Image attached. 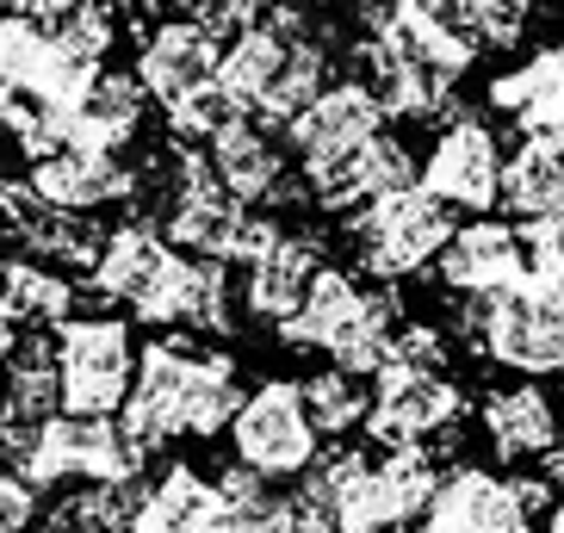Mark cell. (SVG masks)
<instances>
[{
    "label": "cell",
    "mask_w": 564,
    "mask_h": 533,
    "mask_svg": "<svg viewBox=\"0 0 564 533\" xmlns=\"http://www.w3.org/2000/svg\"><path fill=\"white\" fill-rule=\"evenodd\" d=\"M242 398H249L242 391V367L230 353L186 341V329H162L143 348V367H137V384L118 416H124V428L150 453H167L181 440L230 434Z\"/></svg>",
    "instance_id": "cell-1"
},
{
    "label": "cell",
    "mask_w": 564,
    "mask_h": 533,
    "mask_svg": "<svg viewBox=\"0 0 564 533\" xmlns=\"http://www.w3.org/2000/svg\"><path fill=\"white\" fill-rule=\"evenodd\" d=\"M384 106L379 94L348 75V81H329L316 94L311 112H299L285 124V143L299 155V174L311 181V199L316 211L329 217H354L360 211V186H354V162L366 155L372 137H384Z\"/></svg>",
    "instance_id": "cell-2"
},
{
    "label": "cell",
    "mask_w": 564,
    "mask_h": 533,
    "mask_svg": "<svg viewBox=\"0 0 564 533\" xmlns=\"http://www.w3.org/2000/svg\"><path fill=\"white\" fill-rule=\"evenodd\" d=\"M7 466L37 490L68 483H131L150 466V447L124 428V416H68L56 410L32 434H7Z\"/></svg>",
    "instance_id": "cell-3"
},
{
    "label": "cell",
    "mask_w": 564,
    "mask_h": 533,
    "mask_svg": "<svg viewBox=\"0 0 564 533\" xmlns=\"http://www.w3.org/2000/svg\"><path fill=\"white\" fill-rule=\"evenodd\" d=\"M56 372H63V410L68 416H118L137 384L143 348H137V317L124 311H75L51 329Z\"/></svg>",
    "instance_id": "cell-4"
},
{
    "label": "cell",
    "mask_w": 564,
    "mask_h": 533,
    "mask_svg": "<svg viewBox=\"0 0 564 533\" xmlns=\"http://www.w3.org/2000/svg\"><path fill=\"white\" fill-rule=\"evenodd\" d=\"M453 205H441L429 186H403L391 199H372L348 217V249L354 266L379 285H403L410 273L441 261V249L453 242Z\"/></svg>",
    "instance_id": "cell-5"
},
{
    "label": "cell",
    "mask_w": 564,
    "mask_h": 533,
    "mask_svg": "<svg viewBox=\"0 0 564 533\" xmlns=\"http://www.w3.org/2000/svg\"><path fill=\"white\" fill-rule=\"evenodd\" d=\"M230 453L236 466L261 471L267 483L280 478H304L323 459V428L311 416L304 379H261L249 384V398L230 422Z\"/></svg>",
    "instance_id": "cell-6"
},
{
    "label": "cell",
    "mask_w": 564,
    "mask_h": 533,
    "mask_svg": "<svg viewBox=\"0 0 564 533\" xmlns=\"http://www.w3.org/2000/svg\"><path fill=\"white\" fill-rule=\"evenodd\" d=\"M552 478L546 471H502L490 466H453L434 490L422 533H540V509H552Z\"/></svg>",
    "instance_id": "cell-7"
},
{
    "label": "cell",
    "mask_w": 564,
    "mask_h": 533,
    "mask_svg": "<svg viewBox=\"0 0 564 533\" xmlns=\"http://www.w3.org/2000/svg\"><path fill=\"white\" fill-rule=\"evenodd\" d=\"M459 329L478 341L490 367L514 379H564V298H533V292L465 298Z\"/></svg>",
    "instance_id": "cell-8"
},
{
    "label": "cell",
    "mask_w": 564,
    "mask_h": 533,
    "mask_svg": "<svg viewBox=\"0 0 564 533\" xmlns=\"http://www.w3.org/2000/svg\"><path fill=\"white\" fill-rule=\"evenodd\" d=\"M100 75L106 63H87L56 25H44L32 13H7V25H0V94L44 100L51 112L68 118Z\"/></svg>",
    "instance_id": "cell-9"
},
{
    "label": "cell",
    "mask_w": 564,
    "mask_h": 533,
    "mask_svg": "<svg viewBox=\"0 0 564 533\" xmlns=\"http://www.w3.org/2000/svg\"><path fill=\"white\" fill-rule=\"evenodd\" d=\"M502 174H509V155H502V137L490 118L478 112H453L441 131H434L429 155H422V186H429L441 205L471 217H490L502 205Z\"/></svg>",
    "instance_id": "cell-10"
},
{
    "label": "cell",
    "mask_w": 564,
    "mask_h": 533,
    "mask_svg": "<svg viewBox=\"0 0 564 533\" xmlns=\"http://www.w3.org/2000/svg\"><path fill=\"white\" fill-rule=\"evenodd\" d=\"M465 416L459 379L447 367H384L372 379V416L366 434L379 447H434L441 434H453Z\"/></svg>",
    "instance_id": "cell-11"
},
{
    "label": "cell",
    "mask_w": 564,
    "mask_h": 533,
    "mask_svg": "<svg viewBox=\"0 0 564 533\" xmlns=\"http://www.w3.org/2000/svg\"><path fill=\"white\" fill-rule=\"evenodd\" d=\"M217 25L199 13H167L155 19L150 32L137 37V81L150 87V100L162 106H181L193 100L199 87H212L217 75H224V44H217Z\"/></svg>",
    "instance_id": "cell-12"
},
{
    "label": "cell",
    "mask_w": 564,
    "mask_h": 533,
    "mask_svg": "<svg viewBox=\"0 0 564 533\" xmlns=\"http://www.w3.org/2000/svg\"><path fill=\"white\" fill-rule=\"evenodd\" d=\"M354 68L360 81L379 94V106L403 124H434V118L459 112V81L441 75L434 63H422L415 51H403L398 37H384L379 25H366L360 44H354Z\"/></svg>",
    "instance_id": "cell-13"
},
{
    "label": "cell",
    "mask_w": 564,
    "mask_h": 533,
    "mask_svg": "<svg viewBox=\"0 0 564 533\" xmlns=\"http://www.w3.org/2000/svg\"><path fill=\"white\" fill-rule=\"evenodd\" d=\"M478 434L502 466H540L564 440V410L546 391V379H514L478 398Z\"/></svg>",
    "instance_id": "cell-14"
},
{
    "label": "cell",
    "mask_w": 564,
    "mask_h": 533,
    "mask_svg": "<svg viewBox=\"0 0 564 533\" xmlns=\"http://www.w3.org/2000/svg\"><path fill=\"white\" fill-rule=\"evenodd\" d=\"M205 155H212L217 181L230 186L242 205H316L311 199V181H292V162H285V143L273 131H267L261 118H242V124H230L224 137H212L205 143Z\"/></svg>",
    "instance_id": "cell-15"
},
{
    "label": "cell",
    "mask_w": 564,
    "mask_h": 533,
    "mask_svg": "<svg viewBox=\"0 0 564 533\" xmlns=\"http://www.w3.org/2000/svg\"><path fill=\"white\" fill-rule=\"evenodd\" d=\"M528 273V242H521V224H502V217H471L453 230V242L434 261V280L447 285L453 298H502L514 292Z\"/></svg>",
    "instance_id": "cell-16"
},
{
    "label": "cell",
    "mask_w": 564,
    "mask_h": 533,
    "mask_svg": "<svg viewBox=\"0 0 564 533\" xmlns=\"http://www.w3.org/2000/svg\"><path fill=\"white\" fill-rule=\"evenodd\" d=\"M143 167L118 162V155L106 150H75V143H63L56 155H44V162L25 167V186H32L37 199L51 205V211H106V205H131L137 193H143Z\"/></svg>",
    "instance_id": "cell-17"
},
{
    "label": "cell",
    "mask_w": 564,
    "mask_h": 533,
    "mask_svg": "<svg viewBox=\"0 0 564 533\" xmlns=\"http://www.w3.org/2000/svg\"><path fill=\"white\" fill-rule=\"evenodd\" d=\"M329 266V242L316 230H285L261 261L242 266V311L267 329H280L285 317H299V304L311 298L316 273Z\"/></svg>",
    "instance_id": "cell-18"
},
{
    "label": "cell",
    "mask_w": 564,
    "mask_h": 533,
    "mask_svg": "<svg viewBox=\"0 0 564 533\" xmlns=\"http://www.w3.org/2000/svg\"><path fill=\"white\" fill-rule=\"evenodd\" d=\"M299 37H311V19L299 13V0H285L267 25H249V32H236L230 44H224V75H217V81L261 118V106L273 100L285 63H292V51H299Z\"/></svg>",
    "instance_id": "cell-19"
},
{
    "label": "cell",
    "mask_w": 564,
    "mask_h": 533,
    "mask_svg": "<svg viewBox=\"0 0 564 533\" xmlns=\"http://www.w3.org/2000/svg\"><path fill=\"white\" fill-rule=\"evenodd\" d=\"M484 100L497 106L521 137H564V37L490 75Z\"/></svg>",
    "instance_id": "cell-20"
},
{
    "label": "cell",
    "mask_w": 564,
    "mask_h": 533,
    "mask_svg": "<svg viewBox=\"0 0 564 533\" xmlns=\"http://www.w3.org/2000/svg\"><path fill=\"white\" fill-rule=\"evenodd\" d=\"M143 118H150V87L137 81V68H106L100 81L87 87V100L68 112V143L124 155L143 137Z\"/></svg>",
    "instance_id": "cell-21"
},
{
    "label": "cell",
    "mask_w": 564,
    "mask_h": 533,
    "mask_svg": "<svg viewBox=\"0 0 564 533\" xmlns=\"http://www.w3.org/2000/svg\"><path fill=\"white\" fill-rule=\"evenodd\" d=\"M167 254H174V242L162 236L155 217H124V224L106 230V249H100V261H94V273H87V285H94V298L131 311L137 292L162 273Z\"/></svg>",
    "instance_id": "cell-22"
},
{
    "label": "cell",
    "mask_w": 564,
    "mask_h": 533,
    "mask_svg": "<svg viewBox=\"0 0 564 533\" xmlns=\"http://www.w3.org/2000/svg\"><path fill=\"white\" fill-rule=\"evenodd\" d=\"M212 515H217V478H205L193 459H167L143 483L131 533H212Z\"/></svg>",
    "instance_id": "cell-23"
},
{
    "label": "cell",
    "mask_w": 564,
    "mask_h": 533,
    "mask_svg": "<svg viewBox=\"0 0 564 533\" xmlns=\"http://www.w3.org/2000/svg\"><path fill=\"white\" fill-rule=\"evenodd\" d=\"M366 304H372V292L354 280L348 266H323L316 285H311V298L299 304V317H285L273 335H280V348H292V353H329L335 341L360 323Z\"/></svg>",
    "instance_id": "cell-24"
},
{
    "label": "cell",
    "mask_w": 564,
    "mask_h": 533,
    "mask_svg": "<svg viewBox=\"0 0 564 533\" xmlns=\"http://www.w3.org/2000/svg\"><path fill=\"white\" fill-rule=\"evenodd\" d=\"M63 410V372H56V341L51 335L7 329V434H32Z\"/></svg>",
    "instance_id": "cell-25"
},
{
    "label": "cell",
    "mask_w": 564,
    "mask_h": 533,
    "mask_svg": "<svg viewBox=\"0 0 564 533\" xmlns=\"http://www.w3.org/2000/svg\"><path fill=\"white\" fill-rule=\"evenodd\" d=\"M502 211L514 224L564 217V137H521L502 174Z\"/></svg>",
    "instance_id": "cell-26"
},
{
    "label": "cell",
    "mask_w": 564,
    "mask_h": 533,
    "mask_svg": "<svg viewBox=\"0 0 564 533\" xmlns=\"http://www.w3.org/2000/svg\"><path fill=\"white\" fill-rule=\"evenodd\" d=\"M82 311V285L63 266L13 249L7 254V329H56Z\"/></svg>",
    "instance_id": "cell-27"
},
{
    "label": "cell",
    "mask_w": 564,
    "mask_h": 533,
    "mask_svg": "<svg viewBox=\"0 0 564 533\" xmlns=\"http://www.w3.org/2000/svg\"><path fill=\"white\" fill-rule=\"evenodd\" d=\"M212 533H304L292 497H273V483L249 466L217 471V515Z\"/></svg>",
    "instance_id": "cell-28"
},
{
    "label": "cell",
    "mask_w": 564,
    "mask_h": 533,
    "mask_svg": "<svg viewBox=\"0 0 564 533\" xmlns=\"http://www.w3.org/2000/svg\"><path fill=\"white\" fill-rule=\"evenodd\" d=\"M422 7L478 51H514L528 32V0H422Z\"/></svg>",
    "instance_id": "cell-29"
},
{
    "label": "cell",
    "mask_w": 564,
    "mask_h": 533,
    "mask_svg": "<svg viewBox=\"0 0 564 533\" xmlns=\"http://www.w3.org/2000/svg\"><path fill=\"white\" fill-rule=\"evenodd\" d=\"M304 398H311V416H316V428H323V440H341V434L366 428V416H372V398L360 391V379L341 372L335 360L304 372Z\"/></svg>",
    "instance_id": "cell-30"
},
{
    "label": "cell",
    "mask_w": 564,
    "mask_h": 533,
    "mask_svg": "<svg viewBox=\"0 0 564 533\" xmlns=\"http://www.w3.org/2000/svg\"><path fill=\"white\" fill-rule=\"evenodd\" d=\"M348 466H354V447H329L316 459L304 478H292V509H299V527L304 533H335L341 521V483H348Z\"/></svg>",
    "instance_id": "cell-31"
},
{
    "label": "cell",
    "mask_w": 564,
    "mask_h": 533,
    "mask_svg": "<svg viewBox=\"0 0 564 533\" xmlns=\"http://www.w3.org/2000/svg\"><path fill=\"white\" fill-rule=\"evenodd\" d=\"M242 118H254V112L236 100L224 81H212V87H199L193 100L167 106V137H174V143H193V150H205L212 137H224L230 124H242Z\"/></svg>",
    "instance_id": "cell-32"
},
{
    "label": "cell",
    "mask_w": 564,
    "mask_h": 533,
    "mask_svg": "<svg viewBox=\"0 0 564 533\" xmlns=\"http://www.w3.org/2000/svg\"><path fill=\"white\" fill-rule=\"evenodd\" d=\"M354 186H360V205L372 199H391V193H403V186H422V162H415V150L403 143V137H372L366 143V155L354 162Z\"/></svg>",
    "instance_id": "cell-33"
},
{
    "label": "cell",
    "mask_w": 564,
    "mask_h": 533,
    "mask_svg": "<svg viewBox=\"0 0 564 533\" xmlns=\"http://www.w3.org/2000/svg\"><path fill=\"white\" fill-rule=\"evenodd\" d=\"M391 367H447V329L441 323H403Z\"/></svg>",
    "instance_id": "cell-34"
},
{
    "label": "cell",
    "mask_w": 564,
    "mask_h": 533,
    "mask_svg": "<svg viewBox=\"0 0 564 533\" xmlns=\"http://www.w3.org/2000/svg\"><path fill=\"white\" fill-rule=\"evenodd\" d=\"M37 497H44V490L7 466V478H0V533H25V527H32V521H37Z\"/></svg>",
    "instance_id": "cell-35"
},
{
    "label": "cell",
    "mask_w": 564,
    "mask_h": 533,
    "mask_svg": "<svg viewBox=\"0 0 564 533\" xmlns=\"http://www.w3.org/2000/svg\"><path fill=\"white\" fill-rule=\"evenodd\" d=\"M285 0H205L199 7V19H212L217 32H249V25H267V19L280 13Z\"/></svg>",
    "instance_id": "cell-36"
},
{
    "label": "cell",
    "mask_w": 564,
    "mask_h": 533,
    "mask_svg": "<svg viewBox=\"0 0 564 533\" xmlns=\"http://www.w3.org/2000/svg\"><path fill=\"white\" fill-rule=\"evenodd\" d=\"M82 7H87V0H13V13H32V19H44V25L82 13Z\"/></svg>",
    "instance_id": "cell-37"
},
{
    "label": "cell",
    "mask_w": 564,
    "mask_h": 533,
    "mask_svg": "<svg viewBox=\"0 0 564 533\" xmlns=\"http://www.w3.org/2000/svg\"><path fill=\"white\" fill-rule=\"evenodd\" d=\"M118 7H131V13H199L205 0H118Z\"/></svg>",
    "instance_id": "cell-38"
},
{
    "label": "cell",
    "mask_w": 564,
    "mask_h": 533,
    "mask_svg": "<svg viewBox=\"0 0 564 533\" xmlns=\"http://www.w3.org/2000/svg\"><path fill=\"white\" fill-rule=\"evenodd\" d=\"M546 533H564V483H558V497H552V509H546Z\"/></svg>",
    "instance_id": "cell-39"
},
{
    "label": "cell",
    "mask_w": 564,
    "mask_h": 533,
    "mask_svg": "<svg viewBox=\"0 0 564 533\" xmlns=\"http://www.w3.org/2000/svg\"><path fill=\"white\" fill-rule=\"evenodd\" d=\"M37 533H75V527H56V521H51V527H37Z\"/></svg>",
    "instance_id": "cell-40"
},
{
    "label": "cell",
    "mask_w": 564,
    "mask_h": 533,
    "mask_svg": "<svg viewBox=\"0 0 564 533\" xmlns=\"http://www.w3.org/2000/svg\"><path fill=\"white\" fill-rule=\"evenodd\" d=\"M360 7H372V0H360Z\"/></svg>",
    "instance_id": "cell-41"
},
{
    "label": "cell",
    "mask_w": 564,
    "mask_h": 533,
    "mask_svg": "<svg viewBox=\"0 0 564 533\" xmlns=\"http://www.w3.org/2000/svg\"><path fill=\"white\" fill-rule=\"evenodd\" d=\"M528 7H533V0H528Z\"/></svg>",
    "instance_id": "cell-42"
}]
</instances>
